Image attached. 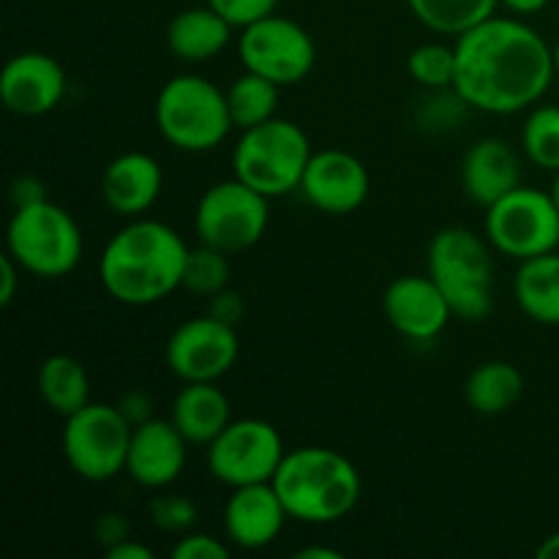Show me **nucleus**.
I'll use <instances>...</instances> for the list:
<instances>
[{
	"instance_id": "obj_7",
	"label": "nucleus",
	"mask_w": 559,
	"mask_h": 559,
	"mask_svg": "<svg viewBox=\"0 0 559 559\" xmlns=\"http://www.w3.org/2000/svg\"><path fill=\"white\" fill-rule=\"evenodd\" d=\"M82 229L66 207L41 200L14 207L5 229V251L20 267L38 278H63L82 260Z\"/></svg>"
},
{
	"instance_id": "obj_23",
	"label": "nucleus",
	"mask_w": 559,
	"mask_h": 559,
	"mask_svg": "<svg viewBox=\"0 0 559 559\" xmlns=\"http://www.w3.org/2000/svg\"><path fill=\"white\" fill-rule=\"evenodd\" d=\"M513 300L538 325H559V254L519 262L513 276Z\"/></svg>"
},
{
	"instance_id": "obj_3",
	"label": "nucleus",
	"mask_w": 559,
	"mask_h": 559,
	"mask_svg": "<svg viewBox=\"0 0 559 559\" xmlns=\"http://www.w3.org/2000/svg\"><path fill=\"white\" fill-rule=\"evenodd\" d=\"M271 484L289 519L317 527L347 519L364 491L358 467L342 451L325 445L287 451Z\"/></svg>"
},
{
	"instance_id": "obj_44",
	"label": "nucleus",
	"mask_w": 559,
	"mask_h": 559,
	"mask_svg": "<svg viewBox=\"0 0 559 559\" xmlns=\"http://www.w3.org/2000/svg\"><path fill=\"white\" fill-rule=\"evenodd\" d=\"M551 197H555V202H557V207H559V173H555V183H551Z\"/></svg>"
},
{
	"instance_id": "obj_24",
	"label": "nucleus",
	"mask_w": 559,
	"mask_h": 559,
	"mask_svg": "<svg viewBox=\"0 0 559 559\" xmlns=\"http://www.w3.org/2000/svg\"><path fill=\"white\" fill-rule=\"evenodd\" d=\"M36 388L41 402L63 420L91 404V377L85 364L74 355L55 353L44 358L38 366Z\"/></svg>"
},
{
	"instance_id": "obj_11",
	"label": "nucleus",
	"mask_w": 559,
	"mask_h": 559,
	"mask_svg": "<svg viewBox=\"0 0 559 559\" xmlns=\"http://www.w3.org/2000/svg\"><path fill=\"white\" fill-rule=\"evenodd\" d=\"M238 55L246 71L289 87L304 82L314 71L317 44L300 22L273 11L240 27Z\"/></svg>"
},
{
	"instance_id": "obj_16",
	"label": "nucleus",
	"mask_w": 559,
	"mask_h": 559,
	"mask_svg": "<svg viewBox=\"0 0 559 559\" xmlns=\"http://www.w3.org/2000/svg\"><path fill=\"white\" fill-rule=\"evenodd\" d=\"M69 76L58 58L47 52H20L0 71V102L22 118H41L63 102Z\"/></svg>"
},
{
	"instance_id": "obj_18",
	"label": "nucleus",
	"mask_w": 559,
	"mask_h": 559,
	"mask_svg": "<svg viewBox=\"0 0 559 559\" xmlns=\"http://www.w3.org/2000/svg\"><path fill=\"white\" fill-rule=\"evenodd\" d=\"M189 440L178 431L173 420L151 418L136 426L131 435L126 473L142 489H167L183 475Z\"/></svg>"
},
{
	"instance_id": "obj_32",
	"label": "nucleus",
	"mask_w": 559,
	"mask_h": 559,
	"mask_svg": "<svg viewBox=\"0 0 559 559\" xmlns=\"http://www.w3.org/2000/svg\"><path fill=\"white\" fill-rule=\"evenodd\" d=\"M205 3L213 5L229 25H235L240 31V27L273 14L278 0H205Z\"/></svg>"
},
{
	"instance_id": "obj_30",
	"label": "nucleus",
	"mask_w": 559,
	"mask_h": 559,
	"mask_svg": "<svg viewBox=\"0 0 559 559\" xmlns=\"http://www.w3.org/2000/svg\"><path fill=\"white\" fill-rule=\"evenodd\" d=\"M407 71L426 91H453L456 80V47L448 44H420L407 55Z\"/></svg>"
},
{
	"instance_id": "obj_20",
	"label": "nucleus",
	"mask_w": 559,
	"mask_h": 559,
	"mask_svg": "<svg viewBox=\"0 0 559 559\" xmlns=\"http://www.w3.org/2000/svg\"><path fill=\"white\" fill-rule=\"evenodd\" d=\"M462 186L475 205H495L522 186V158L511 142L484 136L473 142L462 158Z\"/></svg>"
},
{
	"instance_id": "obj_4",
	"label": "nucleus",
	"mask_w": 559,
	"mask_h": 559,
	"mask_svg": "<svg viewBox=\"0 0 559 559\" xmlns=\"http://www.w3.org/2000/svg\"><path fill=\"white\" fill-rule=\"evenodd\" d=\"M426 273L451 304L453 317L484 322L495 309V260L489 238L469 227H442L426 249Z\"/></svg>"
},
{
	"instance_id": "obj_9",
	"label": "nucleus",
	"mask_w": 559,
	"mask_h": 559,
	"mask_svg": "<svg viewBox=\"0 0 559 559\" xmlns=\"http://www.w3.org/2000/svg\"><path fill=\"white\" fill-rule=\"evenodd\" d=\"M486 238L508 260H533L559 249V207L551 191L519 186L486 207Z\"/></svg>"
},
{
	"instance_id": "obj_15",
	"label": "nucleus",
	"mask_w": 559,
	"mask_h": 559,
	"mask_svg": "<svg viewBox=\"0 0 559 559\" xmlns=\"http://www.w3.org/2000/svg\"><path fill=\"white\" fill-rule=\"evenodd\" d=\"M388 325L407 342H435L451 325L453 309L429 273H404L382 295Z\"/></svg>"
},
{
	"instance_id": "obj_13",
	"label": "nucleus",
	"mask_w": 559,
	"mask_h": 559,
	"mask_svg": "<svg viewBox=\"0 0 559 559\" xmlns=\"http://www.w3.org/2000/svg\"><path fill=\"white\" fill-rule=\"evenodd\" d=\"M240 355L238 328L218 317H191L167 338L164 364L180 382H218Z\"/></svg>"
},
{
	"instance_id": "obj_38",
	"label": "nucleus",
	"mask_w": 559,
	"mask_h": 559,
	"mask_svg": "<svg viewBox=\"0 0 559 559\" xmlns=\"http://www.w3.org/2000/svg\"><path fill=\"white\" fill-rule=\"evenodd\" d=\"M22 267L20 262L14 260V257L5 251L3 257H0V306H11V300H14L16 289H20V276H22Z\"/></svg>"
},
{
	"instance_id": "obj_8",
	"label": "nucleus",
	"mask_w": 559,
	"mask_h": 559,
	"mask_svg": "<svg viewBox=\"0 0 559 559\" xmlns=\"http://www.w3.org/2000/svg\"><path fill=\"white\" fill-rule=\"evenodd\" d=\"M134 426L118 404L91 402L63 424V456L74 475L87 484H107L126 473Z\"/></svg>"
},
{
	"instance_id": "obj_42",
	"label": "nucleus",
	"mask_w": 559,
	"mask_h": 559,
	"mask_svg": "<svg viewBox=\"0 0 559 559\" xmlns=\"http://www.w3.org/2000/svg\"><path fill=\"white\" fill-rule=\"evenodd\" d=\"M538 559H559V533H551L549 538H544V544L535 551Z\"/></svg>"
},
{
	"instance_id": "obj_25",
	"label": "nucleus",
	"mask_w": 559,
	"mask_h": 559,
	"mask_svg": "<svg viewBox=\"0 0 559 559\" xmlns=\"http://www.w3.org/2000/svg\"><path fill=\"white\" fill-rule=\"evenodd\" d=\"M522 396L524 374L519 371V366L508 364V360H486V364L475 366L464 382V399H467L469 409L478 415H489V418L513 409Z\"/></svg>"
},
{
	"instance_id": "obj_19",
	"label": "nucleus",
	"mask_w": 559,
	"mask_h": 559,
	"mask_svg": "<svg viewBox=\"0 0 559 559\" xmlns=\"http://www.w3.org/2000/svg\"><path fill=\"white\" fill-rule=\"evenodd\" d=\"M164 189V173L156 156L145 151H129L115 156L102 173V200L112 213L140 218L158 202Z\"/></svg>"
},
{
	"instance_id": "obj_22",
	"label": "nucleus",
	"mask_w": 559,
	"mask_h": 559,
	"mask_svg": "<svg viewBox=\"0 0 559 559\" xmlns=\"http://www.w3.org/2000/svg\"><path fill=\"white\" fill-rule=\"evenodd\" d=\"M169 420L178 426L189 445H211L233 420L229 399L216 382H186L173 399Z\"/></svg>"
},
{
	"instance_id": "obj_1",
	"label": "nucleus",
	"mask_w": 559,
	"mask_h": 559,
	"mask_svg": "<svg viewBox=\"0 0 559 559\" xmlns=\"http://www.w3.org/2000/svg\"><path fill=\"white\" fill-rule=\"evenodd\" d=\"M453 91L469 109L516 115L533 109L555 82L551 44L522 16H489L456 38Z\"/></svg>"
},
{
	"instance_id": "obj_40",
	"label": "nucleus",
	"mask_w": 559,
	"mask_h": 559,
	"mask_svg": "<svg viewBox=\"0 0 559 559\" xmlns=\"http://www.w3.org/2000/svg\"><path fill=\"white\" fill-rule=\"evenodd\" d=\"M549 3L551 0H500V5H506V9L516 16L538 14V11H544Z\"/></svg>"
},
{
	"instance_id": "obj_5",
	"label": "nucleus",
	"mask_w": 559,
	"mask_h": 559,
	"mask_svg": "<svg viewBox=\"0 0 559 559\" xmlns=\"http://www.w3.org/2000/svg\"><path fill=\"white\" fill-rule=\"evenodd\" d=\"M153 118L158 134L183 153L213 151L235 129L227 91L202 74H178L164 82Z\"/></svg>"
},
{
	"instance_id": "obj_26",
	"label": "nucleus",
	"mask_w": 559,
	"mask_h": 559,
	"mask_svg": "<svg viewBox=\"0 0 559 559\" xmlns=\"http://www.w3.org/2000/svg\"><path fill=\"white\" fill-rule=\"evenodd\" d=\"M415 20L431 33L459 38L497 14L500 0H407Z\"/></svg>"
},
{
	"instance_id": "obj_6",
	"label": "nucleus",
	"mask_w": 559,
	"mask_h": 559,
	"mask_svg": "<svg viewBox=\"0 0 559 559\" xmlns=\"http://www.w3.org/2000/svg\"><path fill=\"white\" fill-rule=\"evenodd\" d=\"M311 153L309 134L295 120L271 118L240 131L233 151V175L267 200H276L300 189Z\"/></svg>"
},
{
	"instance_id": "obj_14",
	"label": "nucleus",
	"mask_w": 559,
	"mask_h": 559,
	"mask_svg": "<svg viewBox=\"0 0 559 559\" xmlns=\"http://www.w3.org/2000/svg\"><path fill=\"white\" fill-rule=\"evenodd\" d=\"M298 191L320 213L347 216L369 200L371 175L355 153L328 147V151L311 153Z\"/></svg>"
},
{
	"instance_id": "obj_43",
	"label": "nucleus",
	"mask_w": 559,
	"mask_h": 559,
	"mask_svg": "<svg viewBox=\"0 0 559 559\" xmlns=\"http://www.w3.org/2000/svg\"><path fill=\"white\" fill-rule=\"evenodd\" d=\"M551 58H555V71L559 74V38L551 44Z\"/></svg>"
},
{
	"instance_id": "obj_17",
	"label": "nucleus",
	"mask_w": 559,
	"mask_h": 559,
	"mask_svg": "<svg viewBox=\"0 0 559 559\" xmlns=\"http://www.w3.org/2000/svg\"><path fill=\"white\" fill-rule=\"evenodd\" d=\"M289 513L273 484L238 486L224 502V535L233 546L260 551L276 544Z\"/></svg>"
},
{
	"instance_id": "obj_37",
	"label": "nucleus",
	"mask_w": 559,
	"mask_h": 559,
	"mask_svg": "<svg viewBox=\"0 0 559 559\" xmlns=\"http://www.w3.org/2000/svg\"><path fill=\"white\" fill-rule=\"evenodd\" d=\"M118 409L123 413V418L129 420L134 429H136V426L145 424V420L153 418V402H151V396H147V393H142V391L123 393V396H120V402H118Z\"/></svg>"
},
{
	"instance_id": "obj_12",
	"label": "nucleus",
	"mask_w": 559,
	"mask_h": 559,
	"mask_svg": "<svg viewBox=\"0 0 559 559\" xmlns=\"http://www.w3.org/2000/svg\"><path fill=\"white\" fill-rule=\"evenodd\" d=\"M287 456L282 435L262 418L229 420L227 429L207 445V473L218 484L238 489L251 484H271L278 464Z\"/></svg>"
},
{
	"instance_id": "obj_35",
	"label": "nucleus",
	"mask_w": 559,
	"mask_h": 559,
	"mask_svg": "<svg viewBox=\"0 0 559 559\" xmlns=\"http://www.w3.org/2000/svg\"><path fill=\"white\" fill-rule=\"evenodd\" d=\"M126 538H131V522L123 513H104L96 522V540L104 546V551L112 549Z\"/></svg>"
},
{
	"instance_id": "obj_10",
	"label": "nucleus",
	"mask_w": 559,
	"mask_h": 559,
	"mask_svg": "<svg viewBox=\"0 0 559 559\" xmlns=\"http://www.w3.org/2000/svg\"><path fill=\"white\" fill-rule=\"evenodd\" d=\"M267 197L233 175L229 180L207 186L194 211V229L200 243L224 254H243L257 246L271 222Z\"/></svg>"
},
{
	"instance_id": "obj_29",
	"label": "nucleus",
	"mask_w": 559,
	"mask_h": 559,
	"mask_svg": "<svg viewBox=\"0 0 559 559\" xmlns=\"http://www.w3.org/2000/svg\"><path fill=\"white\" fill-rule=\"evenodd\" d=\"M229 254L213 249V246L200 243L197 249H189L183 267V284L180 289H189L191 295L200 298H213L222 289L229 287Z\"/></svg>"
},
{
	"instance_id": "obj_39",
	"label": "nucleus",
	"mask_w": 559,
	"mask_h": 559,
	"mask_svg": "<svg viewBox=\"0 0 559 559\" xmlns=\"http://www.w3.org/2000/svg\"><path fill=\"white\" fill-rule=\"evenodd\" d=\"M104 557L107 559H153L156 557V551H153L151 546L140 544L136 538H126V540H120L118 546H112V549L104 551Z\"/></svg>"
},
{
	"instance_id": "obj_2",
	"label": "nucleus",
	"mask_w": 559,
	"mask_h": 559,
	"mask_svg": "<svg viewBox=\"0 0 559 559\" xmlns=\"http://www.w3.org/2000/svg\"><path fill=\"white\" fill-rule=\"evenodd\" d=\"M191 246L158 218H131L104 246L98 282L123 306H153L183 284Z\"/></svg>"
},
{
	"instance_id": "obj_21",
	"label": "nucleus",
	"mask_w": 559,
	"mask_h": 559,
	"mask_svg": "<svg viewBox=\"0 0 559 559\" xmlns=\"http://www.w3.org/2000/svg\"><path fill=\"white\" fill-rule=\"evenodd\" d=\"M229 25L213 5H189L178 11L167 25V49L183 63H207L218 58L233 41Z\"/></svg>"
},
{
	"instance_id": "obj_36",
	"label": "nucleus",
	"mask_w": 559,
	"mask_h": 559,
	"mask_svg": "<svg viewBox=\"0 0 559 559\" xmlns=\"http://www.w3.org/2000/svg\"><path fill=\"white\" fill-rule=\"evenodd\" d=\"M243 311H246L243 295L227 287V289H222L218 295H213L211 311H207V314L218 317V320H224V322H229V325L238 328V322L243 320Z\"/></svg>"
},
{
	"instance_id": "obj_27",
	"label": "nucleus",
	"mask_w": 559,
	"mask_h": 559,
	"mask_svg": "<svg viewBox=\"0 0 559 559\" xmlns=\"http://www.w3.org/2000/svg\"><path fill=\"white\" fill-rule=\"evenodd\" d=\"M278 93H282V85L254 74V71H243L240 76H235L233 85L227 87V104L235 129H254V126L276 118Z\"/></svg>"
},
{
	"instance_id": "obj_33",
	"label": "nucleus",
	"mask_w": 559,
	"mask_h": 559,
	"mask_svg": "<svg viewBox=\"0 0 559 559\" xmlns=\"http://www.w3.org/2000/svg\"><path fill=\"white\" fill-rule=\"evenodd\" d=\"M173 559H229V546L211 533H186L173 546Z\"/></svg>"
},
{
	"instance_id": "obj_41",
	"label": "nucleus",
	"mask_w": 559,
	"mask_h": 559,
	"mask_svg": "<svg viewBox=\"0 0 559 559\" xmlns=\"http://www.w3.org/2000/svg\"><path fill=\"white\" fill-rule=\"evenodd\" d=\"M298 559H342L344 555L342 551L331 549V546H306V549H300Z\"/></svg>"
},
{
	"instance_id": "obj_28",
	"label": "nucleus",
	"mask_w": 559,
	"mask_h": 559,
	"mask_svg": "<svg viewBox=\"0 0 559 559\" xmlns=\"http://www.w3.org/2000/svg\"><path fill=\"white\" fill-rule=\"evenodd\" d=\"M522 147L530 164L559 173V107L535 104L522 126Z\"/></svg>"
},
{
	"instance_id": "obj_34",
	"label": "nucleus",
	"mask_w": 559,
	"mask_h": 559,
	"mask_svg": "<svg viewBox=\"0 0 559 559\" xmlns=\"http://www.w3.org/2000/svg\"><path fill=\"white\" fill-rule=\"evenodd\" d=\"M9 197L14 207H27L36 205V202L41 200H49L47 186H44V180L36 178V175H16V178L11 180Z\"/></svg>"
},
{
	"instance_id": "obj_31",
	"label": "nucleus",
	"mask_w": 559,
	"mask_h": 559,
	"mask_svg": "<svg viewBox=\"0 0 559 559\" xmlns=\"http://www.w3.org/2000/svg\"><path fill=\"white\" fill-rule=\"evenodd\" d=\"M151 513V522L156 524L162 533L169 535H186L197 527V519H200V508L194 500L183 495H162L147 506Z\"/></svg>"
}]
</instances>
